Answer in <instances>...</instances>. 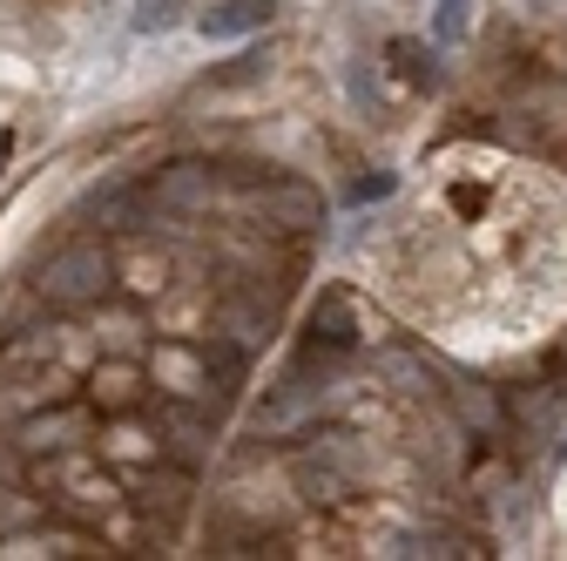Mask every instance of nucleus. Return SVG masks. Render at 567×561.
Here are the masks:
<instances>
[{"instance_id":"4","label":"nucleus","mask_w":567,"mask_h":561,"mask_svg":"<svg viewBox=\"0 0 567 561\" xmlns=\"http://www.w3.org/2000/svg\"><path fill=\"white\" fill-rule=\"evenodd\" d=\"M270 14H277V0H217V8L196 14V34L203 41H244L257 28H270Z\"/></svg>"},{"instance_id":"10","label":"nucleus","mask_w":567,"mask_h":561,"mask_svg":"<svg viewBox=\"0 0 567 561\" xmlns=\"http://www.w3.org/2000/svg\"><path fill=\"white\" fill-rule=\"evenodd\" d=\"M264 68H270V54H264V48H250V54L224 61V68H217L209 82H217V89H244V82H257V75H264Z\"/></svg>"},{"instance_id":"11","label":"nucleus","mask_w":567,"mask_h":561,"mask_svg":"<svg viewBox=\"0 0 567 561\" xmlns=\"http://www.w3.org/2000/svg\"><path fill=\"white\" fill-rule=\"evenodd\" d=\"M466 8H473V0H440V14H433L440 41H460V34H466Z\"/></svg>"},{"instance_id":"5","label":"nucleus","mask_w":567,"mask_h":561,"mask_svg":"<svg viewBox=\"0 0 567 561\" xmlns=\"http://www.w3.org/2000/svg\"><path fill=\"white\" fill-rule=\"evenodd\" d=\"M209 190H217V170H209V163H169L156 176V203L163 210H196Z\"/></svg>"},{"instance_id":"13","label":"nucleus","mask_w":567,"mask_h":561,"mask_svg":"<svg viewBox=\"0 0 567 561\" xmlns=\"http://www.w3.org/2000/svg\"><path fill=\"white\" fill-rule=\"evenodd\" d=\"M0 163H8V129H0Z\"/></svg>"},{"instance_id":"12","label":"nucleus","mask_w":567,"mask_h":561,"mask_svg":"<svg viewBox=\"0 0 567 561\" xmlns=\"http://www.w3.org/2000/svg\"><path fill=\"white\" fill-rule=\"evenodd\" d=\"M392 170H379V176H359V183H351V203H379V196H392Z\"/></svg>"},{"instance_id":"7","label":"nucleus","mask_w":567,"mask_h":561,"mask_svg":"<svg viewBox=\"0 0 567 561\" xmlns=\"http://www.w3.org/2000/svg\"><path fill=\"white\" fill-rule=\"evenodd\" d=\"M128 28L135 34H169V28H183V0H135Z\"/></svg>"},{"instance_id":"3","label":"nucleus","mask_w":567,"mask_h":561,"mask_svg":"<svg viewBox=\"0 0 567 561\" xmlns=\"http://www.w3.org/2000/svg\"><path fill=\"white\" fill-rule=\"evenodd\" d=\"M264 217L284 224V231H318L324 224V196L298 176H270L264 183Z\"/></svg>"},{"instance_id":"6","label":"nucleus","mask_w":567,"mask_h":561,"mask_svg":"<svg viewBox=\"0 0 567 561\" xmlns=\"http://www.w3.org/2000/svg\"><path fill=\"white\" fill-rule=\"evenodd\" d=\"M385 61H392V75L405 82V89H433L440 82V61H433V48H425V41H412V34H399L392 48H385Z\"/></svg>"},{"instance_id":"8","label":"nucleus","mask_w":567,"mask_h":561,"mask_svg":"<svg viewBox=\"0 0 567 561\" xmlns=\"http://www.w3.org/2000/svg\"><path fill=\"white\" fill-rule=\"evenodd\" d=\"M135 392H142L135 366H102V373H95V399H102V406H135Z\"/></svg>"},{"instance_id":"2","label":"nucleus","mask_w":567,"mask_h":561,"mask_svg":"<svg viewBox=\"0 0 567 561\" xmlns=\"http://www.w3.org/2000/svg\"><path fill=\"white\" fill-rule=\"evenodd\" d=\"M359 305H351L344 292H318V305H311V318H305V345L311 353H351V345H359Z\"/></svg>"},{"instance_id":"1","label":"nucleus","mask_w":567,"mask_h":561,"mask_svg":"<svg viewBox=\"0 0 567 561\" xmlns=\"http://www.w3.org/2000/svg\"><path fill=\"white\" fill-rule=\"evenodd\" d=\"M115 285V264L102 244H61L41 271H34V292L54 305V312H82V305H102V292Z\"/></svg>"},{"instance_id":"9","label":"nucleus","mask_w":567,"mask_h":561,"mask_svg":"<svg viewBox=\"0 0 567 561\" xmlns=\"http://www.w3.org/2000/svg\"><path fill=\"white\" fill-rule=\"evenodd\" d=\"M460 412H466V427L501 434V406H493V392H486V386H460Z\"/></svg>"}]
</instances>
